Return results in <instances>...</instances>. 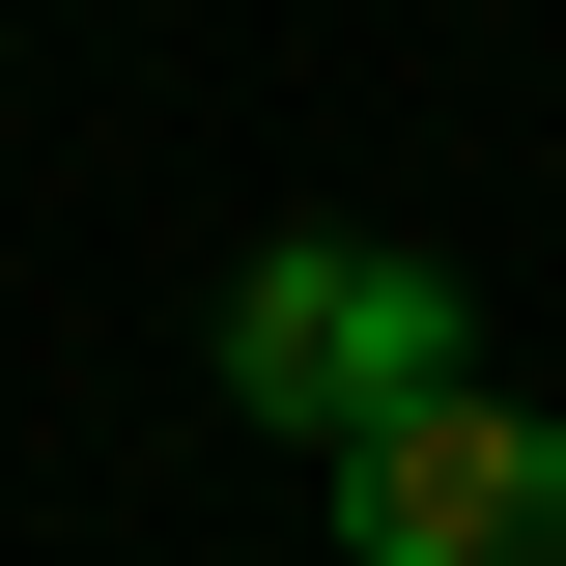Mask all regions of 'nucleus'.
Returning a JSON list of instances; mask_svg holds the SVG:
<instances>
[{
  "label": "nucleus",
  "instance_id": "f03ea898",
  "mask_svg": "<svg viewBox=\"0 0 566 566\" xmlns=\"http://www.w3.org/2000/svg\"><path fill=\"white\" fill-rule=\"evenodd\" d=\"M340 538H368V566H566V424L453 368L424 424H368V453H340Z\"/></svg>",
  "mask_w": 566,
  "mask_h": 566
},
{
  "label": "nucleus",
  "instance_id": "f257e3e1",
  "mask_svg": "<svg viewBox=\"0 0 566 566\" xmlns=\"http://www.w3.org/2000/svg\"><path fill=\"white\" fill-rule=\"evenodd\" d=\"M227 397H255L283 453L424 424V397H453V255H397V227H283V255L227 283Z\"/></svg>",
  "mask_w": 566,
  "mask_h": 566
}]
</instances>
